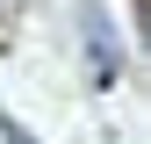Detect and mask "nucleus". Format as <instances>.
<instances>
[{"mask_svg":"<svg viewBox=\"0 0 151 144\" xmlns=\"http://www.w3.org/2000/svg\"><path fill=\"white\" fill-rule=\"evenodd\" d=\"M0 144H36V137H29L22 122H14V115H0Z\"/></svg>","mask_w":151,"mask_h":144,"instance_id":"obj_1","label":"nucleus"},{"mask_svg":"<svg viewBox=\"0 0 151 144\" xmlns=\"http://www.w3.org/2000/svg\"><path fill=\"white\" fill-rule=\"evenodd\" d=\"M137 36L151 43V0H137Z\"/></svg>","mask_w":151,"mask_h":144,"instance_id":"obj_2","label":"nucleus"}]
</instances>
